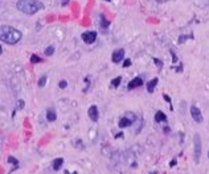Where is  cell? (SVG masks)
<instances>
[{
    "label": "cell",
    "mask_w": 209,
    "mask_h": 174,
    "mask_svg": "<svg viewBox=\"0 0 209 174\" xmlns=\"http://www.w3.org/2000/svg\"><path fill=\"white\" fill-rule=\"evenodd\" d=\"M21 32L9 25H0V41L8 45H15L21 40Z\"/></svg>",
    "instance_id": "1"
},
{
    "label": "cell",
    "mask_w": 209,
    "mask_h": 174,
    "mask_svg": "<svg viewBox=\"0 0 209 174\" xmlns=\"http://www.w3.org/2000/svg\"><path fill=\"white\" fill-rule=\"evenodd\" d=\"M16 8L25 15H35L44 9V4L40 0H19L16 3Z\"/></svg>",
    "instance_id": "2"
},
{
    "label": "cell",
    "mask_w": 209,
    "mask_h": 174,
    "mask_svg": "<svg viewBox=\"0 0 209 174\" xmlns=\"http://www.w3.org/2000/svg\"><path fill=\"white\" fill-rule=\"evenodd\" d=\"M201 152H203V145H201V137L198 133H196L193 137V160L195 164L200 162L201 158Z\"/></svg>",
    "instance_id": "3"
},
{
    "label": "cell",
    "mask_w": 209,
    "mask_h": 174,
    "mask_svg": "<svg viewBox=\"0 0 209 174\" xmlns=\"http://www.w3.org/2000/svg\"><path fill=\"white\" fill-rule=\"evenodd\" d=\"M191 115H192V119L195 120L196 123H203V115H201V111H200V108L196 106H191Z\"/></svg>",
    "instance_id": "4"
},
{
    "label": "cell",
    "mask_w": 209,
    "mask_h": 174,
    "mask_svg": "<svg viewBox=\"0 0 209 174\" xmlns=\"http://www.w3.org/2000/svg\"><path fill=\"white\" fill-rule=\"evenodd\" d=\"M81 38L84 40L86 44H93L95 40H97V32H93V31L85 32V33H82L81 34Z\"/></svg>",
    "instance_id": "5"
},
{
    "label": "cell",
    "mask_w": 209,
    "mask_h": 174,
    "mask_svg": "<svg viewBox=\"0 0 209 174\" xmlns=\"http://www.w3.org/2000/svg\"><path fill=\"white\" fill-rule=\"evenodd\" d=\"M88 115H89V118H90V120H93V122H98V119H99V111H98V107H97V106H91V107H89V110H88Z\"/></svg>",
    "instance_id": "6"
},
{
    "label": "cell",
    "mask_w": 209,
    "mask_h": 174,
    "mask_svg": "<svg viewBox=\"0 0 209 174\" xmlns=\"http://www.w3.org/2000/svg\"><path fill=\"white\" fill-rule=\"evenodd\" d=\"M123 58H124V49L115 50V52L112 53V56H111V61L114 63H119Z\"/></svg>",
    "instance_id": "7"
},
{
    "label": "cell",
    "mask_w": 209,
    "mask_h": 174,
    "mask_svg": "<svg viewBox=\"0 0 209 174\" xmlns=\"http://www.w3.org/2000/svg\"><path fill=\"white\" fill-rule=\"evenodd\" d=\"M142 85H143V79H142L140 76H137V78H134L127 85V88L128 90H134V88H137V87H140Z\"/></svg>",
    "instance_id": "8"
},
{
    "label": "cell",
    "mask_w": 209,
    "mask_h": 174,
    "mask_svg": "<svg viewBox=\"0 0 209 174\" xmlns=\"http://www.w3.org/2000/svg\"><path fill=\"white\" fill-rule=\"evenodd\" d=\"M132 120L131 119H128L127 116H123L121 120H119V123H118V125L121 127V128H127V127H130L131 124H132Z\"/></svg>",
    "instance_id": "9"
},
{
    "label": "cell",
    "mask_w": 209,
    "mask_h": 174,
    "mask_svg": "<svg viewBox=\"0 0 209 174\" xmlns=\"http://www.w3.org/2000/svg\"><path fill=\"white\" fill-rule=\"evenodd\" d=\"M158 82H159V79L158 78H154V79H151V81L147 83V91L150 92V94H152V92L155 91V87H156Z\"/></svg>",
    "instance_id": "10"
},
{
    "label": "cell",
    "mask_w": 209,
    "mask_h": 174,
    "mask_svg": "<svg viewBox=\"0 0 209 174\" xmlns=\"http://www.w3.org/2000/svg\"><path fill=\"white\" fill-rule=\"evenodd\" d=\"M155 122L156 123H163V122H167V116L163 111H158L155 113Z\"/></svg>",
    "instance_id": "11"
},
{
    "label": "cell",
    "mask_w": 209,
    "mask_h": 174,
    "mask_svg": "<svg viewBox=\"0 0 209 174\" xmlns=\"http://www.w3.org/2000/svg\"><path fill=\"white\" fill-rule=\"evenodd\" d=\"M46 119H48V122H56L57 115H56V111L53 108H48V111H46Z\"/></svg>",
    "instance_id": "12"
},
{
    "label": "cell",
    "mask_w": 209,
    "mask_h": 174,
    "mask_svg": "<svg viewBox=\"0 0 209 174\" xmlns=\"http://www.w3.org/2000/svg\"><path fill=\"white\" fill-rule=\"evenodd\" d=\"M62 164H64V158H56V160H53L52 166H53V169L57 172V170H60L62 168Z\"/></svg>",
    "instance_id": "13"
},
{
    "label": "cell",
    "mask_w": 209,
    "mask_h": 174,
    "mask_svg": "<svg viewBox=\"0 0 209 174\" xmlns=\"http://www.w3.org/2000/svg\"><path fill=\"white\" fill-rule=\"evenodd\" d=\"M121 82H122V76H117V78H114L111 81V87H118L121 85Z\"/></svg>",
    "instance_id": "14"
},
{
    "label": "cell",
    "mask_w": 209,
    "mask_h": 174,
    "mask_svg": "<svg viewBox=\"0 0 209 174\" xmlns=\"http://www.w3.org/2000/svg\"><path fill=\"white\" fill-rule=\"evenodd\" d=\"M31 62H32V63H38V62H42V59L40 58L38 56L32 54V56H31Z\"/></svg>",
    "instance_id": "15"
},
{
    "label": "cell",
    "mask_w": 209,
    "mask_h": 174,
    "mask_svg": "<svg viewBox=\"0 0 209 174\" xmlns=\"http://www.w3.org/2000/svg\"><path fill=\"white\" fill-rule=\"evenodd\" d=\"M53 53H54V48H53V46H48V48L45 49V56H52Z\"/></svg>",
    "instance_id": "16"
},
{
    "label": "cell",
    "mask_w": 209,
    "mask_h": 174,
    "mask_svg": "<svg viewBox=\"0 0 209 174\" xmlns=\"http://www.w3.org/2000/svg\"><path fill=\"white\" fill-rule=\"evenodd\" d=\"M45 83H46V76H45V75H42L41 78L38 79V86H40V87H44V86H45Z\"/></svg>",
    "instance_id": "17"
},
{
    "label": "cell",
    "mask_w": 209,
    "mask_h": 174,
    "mask_svg": "<svg viewBox=\"0 0 209 174\" xmlns=\"http://www.w3.org/2000/svg\"><path fill=\"white\" fill-rule=\"evenodd\" d=\"M109 25H110V22H109L107 20H106V19L103 17V16H102V21H101V26H102V28H107Z\"/></svg>",
    "instance_id": "18"
},
{
    "label": "cell",
    "mask_w": 209,
    "mask_h": 174,
    "mask_svg": "<svg viewBox=\"0 0 209 174\" xmlns=\"http://www.w3.org/2000/svg\"><path fill=\"white\" fill-rule=\"evenodd\" d=\"M8 162L13 164V165H15V166H17V165H19V161L15 158V157H12V156H11V157H8Z\"/></svg>",
    "instance_id": "19"
},
{
    "label": "cell",
    "mask_w": 209,
    "mask_h": 174,
    "mask_svg": "<svg viewBox=\"0 0 209 174\" xmlns=\"http://www.w3.org/2000/svg\"><path fill=\"white\" fill-rule=\"evenodd\" d=\"M16 110H23L24 108V100H17V103H16Z\"/></svg>",
    "instance_id": "20"
},
{
    "label": "cell",
    "mask_w": 209,
    "mask_h": 174,
    "mask_svg": "<svg viewBox=\"0 0 209 174\" xmlns=\"http://www.w3.org/2000/svg\"><path fill=\"white\" fill-rule=\"evenodd\" d=\"M66 86H68V82L66 81H60V83H58L60 88H66Z\"/></svg>",
    "instance_id": "21"
},
{
    "label": "cell",
    "mask_w": 209,
    "mask_h": 174,
    "mask_svg": "<svg viewBox=\"0 0 209 174\" xmlns=\"http://www.w3.org/2000/svg\"><path fill=\"white\" fill-rule=\"evenodd\" d=\"M130 65H131V59H126L124 63H123V66H124V68H128Z\"/></svg>",
    "instance_id": "22"
},
{
    "label": "cell",
    "mask_w": 209,
    "mask_h": 174,
    "mask_svg": "<svg viewBox=\"0 0 209 174\" xmlns=\"http://www.w3.org/2000/svg\"><path fill=\"white\" fill-rule=\"evenodd\" d=\"M163 98H164L165 100H167L168 103H171V99H170V96H167V95H163Z\"/></svg>",
    "instance_id": "23"
},
{
    "label": "cell",
    "mask_w": 209,
    "mask_h": 174,
    "mask_svg": "<svg viewBox=\"0 0 209 174\" xmlns=\"http://www.w3.org/2000/svg\"><path fill=\"white\" fill-rule=\"evenodd\" d=\"M171 166H174V165H176V160H174V161H171V164H170Z\"/></svg>",
    "instance_id": "24"
},
{
    "label": "cell",
    "mask_w": 209,
    "mask_h": 174,
    "mask_svg": "<svg viewBox=\"0 0 209 174\" xmlns=\"http://www.w3.org/2000/svg\"><path fill=\"white\" fill-rule=\"evenodd\" d=\"M155 2H158V3H165V2H168V0H155Z\"/></svg>",
    "instance_id": "25"
},
{
    "label": "cell",
    "mask_w": 209,
    "mask_h": 174,
    "mask_svg": "<svg viewBox=\"0 0 209 174\" xmlns=\"http://www.w3.org/2000/svg\"><path fill=\"white\" fill-rule=\"evenodd\" d=\"M2 52H3V48H2V45H0V54H2Z\"/></svg>",
    "instance_id": "26"
},
{
    "label": "cell",
    "mask_w": 209,
    "mask_h": 174,
    "mask_svg": "<svg viewBox=\"0 0 209 174\" xmlns=\"http://www.w3.org/2000/svg\"><path fill=\"white\" fill-rule=\"evenodd\" d=\"M66 174H69V173H68V172H66ZM74 174H75V173H74Z\"/></svg>",
    "instance_id": "27"
},
{
    "label": "cell",
    "mask_w": 209,
    "mask_h": 174,
    "mask_svg": "<svg viewBox=\"0 0 209 174\" xmlns=\"http://www.w3.org/2000/svg\"><path fill=\"white\" fill-rule=\"evenodd\" d=\"M208 157H209V152H208Z\"/></svg>",
    "instance_id": "28"
}]
</instances>
